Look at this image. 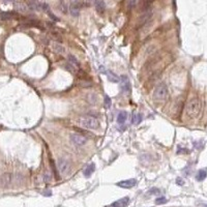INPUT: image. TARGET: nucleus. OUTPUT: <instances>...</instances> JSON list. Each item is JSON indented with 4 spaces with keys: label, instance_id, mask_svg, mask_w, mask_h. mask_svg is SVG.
I'll list each match as a JSON object with an SVG mask.
<instances>
[{
    "label": "nucleus",
    "instance_id": "obj_1",
    "mask_svg": "<svg viewBox=\"0 0 207 207\" xmlns=\"http://www.w3.org/2000/svg\"><path fill=\"white\" fill-rule=\"evenodd\" d=\"M201 101L197 97H194L185 106V115L188 118H196L201 112Z\"/></svg>",
    "mask_w": 207,
    "mask_h": 207
},
{
    "label": "nucleus",
    "instance_id": "obj_2",
    "mask_svg": "<svg viewBox=\"0 0 207 207\" xmlns=\"http://www.w3.org/2000/svg\"><path fill=\"white\" fill-rule=\"evenodd\" d=\"M78 122L87 130H97L99 128V120L91 115H83L78 119Z\"/></svg>",
    "mask_w": 207,
    "mask_h": 207
},
{
    "label": "nucleus",
    "instance_id": "obj_3",
    "mask_svg": "<svg viewBox=\"0 0 207 207\" xmlns=\"http://www.w3.org/2000/svg\"><path fill=\"white\" fill-rule=\"evenodd\" d=\"M57 168H58V170H59L61 175H67L71 172V162L67 159L61 156L57 161Z\"/></svg>",
    "mask_w": 207,
    "mask_h": 207
},
{
    "label": "nucleus",
    "instance_id": "obj_4",
    "mask_svg": "<svg viewBox=\"0 0 207 207\" xmlns=\"http://www.w3.org/2000/svg\"><path fill=\"white\" fill-rule=\"evenodd\" d=\"M153 97H154L155 99H157V101H164V99H167L168 88H167V86H166V84H164V83L159 84V85L155 88L154 92H153Z\"/></svg>",
    "mask_w": 207,
    "mask_h": 207
},
{
    "label": "nucleus",
    "instance_id": "obj_5",
    "mask_svg": "<svg viewBox=\"0 0 207 207\" xmlns=\"http://www.w3.org/2000/svg\"><path fill=\"white\" fill-rule=\"evenodd\" d=\"M69 140L75 146L77 147H83L84 145H86L87 143V139H86L85 137L82 136V135H80V134H77V133H73L71 134V136H69Z\"/></svg>",
    "mask_w": 207,
    "mask_h": 207
},
{
    "label": "nucleus",
    "instance_id": "obj_6",
    "mask_svg": "<svg viewBox=\"0 0 207 207\" xmlns=\"http://www.w3.org/2000/svg\"><path fill=\"white\" fill-rule=\"evenodd\" d=\"M14 180V175L11 173H4L0 176V186L1 187H7L11 185V182Z\"/></svg>",
    "mask_w": 207,
    "mask_h": 207
},
{
    "label": "nucleus",
    "instance_id": "obj_7",
    "mask_svg": "<svg viewBox=\"0 0 207 207\" xmlns=\"http://www.w3.org/2000/svg\"><path fill=\"white\" fill-rule=\"evenodd\" d=\"M136 185H137V180L134 178L122 180V181H119L117 183V185L122 187V188H132V187H134Z\"/></svg>",
    "mask_w": 207,
    "mask_h": 207
},
{
    "label": "nucleus",
    "instance_id": "obj_8",
    "mask_svg": "<svg viewBox=\"0 0 207 207\" xmlns=\"http://www.w3.org/2000/svg\"><path fill=\"white\" fill-rule=\"evenodd\" d=\"M128 203H130V198H128V197H124V198H121V199H119V200H117L116 202H114L111 206L112 207H125V206H128Z\"/></svg>",
    "mask_w": 207,
    "mask_h": 207
},
{
    "label": "nucleus",
    "instance_id": "obj_9",
    "mask_svg": "<svg viewBox=\"0 0 207 207\" xmlns=\"http://www.w3.org/2000/svg\"><path fill=\"white\" fill-rule=\"evenodd\" d=\"M94 171H95V165H94L93 163H91V164H89L87 167L84 169L83 174H84L85 177H90V176L93 174Z\"/></svg>",
    "mask_w": 207,
    "mask_h": 207
},
{
    "label": "nucleus",
    "instance_id": "obj_10",
    "mask_svg": "<svg viewBox=\"0 0 207 207\" xmlns=\"http://www.w3.org/2000/svg\"><path fill=\"white\" fill-rule=\"evenodd\" d=\"M121 88L123 92H128L130 91V88H131V84H130V81L128 80V78L125 76L121 77Z\"/></svg>",
    "mask_w": 207,
    "mask_h": 207
},
{
    "label": "nucleus",
    "instance_id": "obj_11",
    "mask_svg": "<svg viewBox=\"0 0 207 207\" xmlns=\"http://www.w3.org/2000/svg\"><path fill=\"white\" fill-rule=\"evenodd\" d=\"M95 9H97V11L99 13V14H103L105 11L106 5L105 2L103 0H95Z\"/></svg>",
    "mask_w": 207,
    "mask_h": 207
},
{
    "label": "nucleus",
    "instance_id": "obj_12",
    "mask_svg": "<svg viewBox=\"0 0 207 207\" xmlns=\"http://www.w3.org/2000/svg\"><path fill=\"white\" fill-rule=\"evenodd\" d=\"M126 119H128V113L125 111L120 112L118 114V116H117V122H118V124H124Z\"/></svg>",
    "mask_w": 207,
    "mask_h": 207
},
{
    "label": "nucleus",
    "instance_id": "obj_13",
    "mask_svg": "<svg viewBox=\"0 0 207 207\" xmlns=\"http://www.w3.org/2000/svg\"><path fill=\"white\" fill-rule=\"evenodd\" d=\"M53 50H54L55 53H57V54H64V53H65V49H64V47L59 43L53 44Z\"/></svg>",
    "mask_w": 207,
    "mask_h": 207
},
{
    "label": "nucleus",
    "instance_id": "obj_14",
    "mask_svg": "<svg viewBox=\"0 0 207 207\" xmlns=\"http://www.w3.org/2000/svg\"><path fill=\"white\" fill-rule=\"evenodd\" d=\"M69 11H71V16H74V17H78L80 14V9H79V6L77 3H71V7H69Z\"/></svg>",
    "mask_w": 207,
    "mask_h": 207
},
{
    "label": "nucleus",
    "instance_id": "obj_15",
    "mask_svg": "<svg viewBox=\"0 0 207 207\" xmlns=\"http://www.w3.org/2000/svg\"><path fill=\"white\" fill-rule=\"evenodd\" d=\"M67 60H68V62L71 63V65H74L75 67H77V68H79V67H80V62H79V60L77 59V58L74 56V55H68V56H67Z\"/></svg>",
    "mask_w": 207,
    "mask_h": 207
},
{
    "label": "nucleus",
    "instance_id": "obj_16",
    "mask_svg": "<svg viewBox=\"0 0 207 207\" xmlns=\"http://www.w3.org/2000/svg\"><path fill=\"white\" fill-rule=\"evenodd\" d=\"M106 75L108 76V79H109V81H110V82H114V83H118V82H119V77L116 76L115 74H113L112 71H107Z\"/></svg>",
    "mask_w": 207,
    "mask_h": 207
},
{
    "label": "nucleus",
    "instance_id": "obj_17",
    "mask_svg": "<svg viewBox=\"0 0 207 207\" xmlns=\"http://www.w3.org/2000/svg\"><path fill=\"white\" fill-rule=\"evenodd\" d=\"M132 121H133L134 125H138L141 123L142 121V115L140 113H135L133 115V118H132Z\"/></svg>",
    "mask_w": 207,
    "mask_h": 207
},
{
    "label": "nucleus",
    "instance_id": "obj_18",
    "mask_svg": "<svg viewBox=\"0 0 207 207\" xmlns=\"http://www.w3.org/2000/svg\"><path fill=\"white\" fill-rule=\"evenodd\" d=\"M206 176H207L206 170H200L198 172V174H197L196 178H197V180H198V181H203V180L206 178Z\"/></svg>",
    "mask_w": 207,
    "mask_h": 207
},
{
    "label": "nucleus",
    "instance_id": "obj_19",
    "mask_svg": "<svg viewBox=\"0 0 207 207\" xmlns=\"http://www.w3.org/2000/svg\"><path fill=\"white\" fill-rule=\"evenodd\" d=\"M15 17L14 13H2L1 14V19L2 20H11Z\"/></svg>",
    "mask_w": 207,
    "mask_h": 207
},
{
    "label": "nucleus",
    "instance_id": "obj_20",
    "mask_svg": "<svg viewBox=\"0 0 207 207\" xmlns=\"http://www.w3.org/2000/svg\"><path fill=\"white\" fill-rule=\"evenodd\" d=\"M16 9H19V11H27V7H26V5L24 4V3H22V2H16Z\"/></svg>",
    "mask_w": 207,
    "mask_h": 207
},
{
    "label": "nucleus",
    "instance_id": "obj_21",
    "mask_svg": "<svg viewBox=\"0 0 207 207\" xmlns=\"http://www.w3.org/2000/svg\"><path fill=\"white\" fill-rule=\"evenodd\" d=\"M104 103H105V108L107 109L110 108L111 105H112V101H111V99L108 95H105V97H104Z\"/></svg>",
    "mask_w": 207,
    "mask_h": 207
},
{
    "label": "nucleus",
    "instance_id": "obj_22",
    "mask_svg": "<svg viewBox=\"0 0 207 207\" xmlns=\"http://www.w3.org/2000/svg\"><path fill=\"white\" fill-rule=\"evenodd\" d=\"M65 68L67 69L68 71H69V73H73V74H75V73H76V71H77V67H75L74 65H71L69 62H67L65 64Z\"/></svg>",
    "mask_w": 207,
    "mask_h": 207
},
{
    "label": "nucleus",
    "instance_id": "obj_23",
    "mask_svg": "<svg viewBox=\"0 0 207 207\" xmlns=\"http://www.w3.org/2000/svg\"><path fill=\"white\" fill-rule=\"evenodd\" d=\"M167 199L165 198V197H159V198L155 199V204L157 205H161V204H165V203H167Z\"/></svg>",
    "mask_w": 207,
    "mask_h": 207
},
{
    "label": "nucleus",
    "instance_id": "obj_24",
    "mask_svg": "<svg viewBox=\"0 0 207 207\" xmlns=\"http://www.w3.org/2000/svg\"><path fill=\"white\" fill-rule=\"evenodd\" d=\"M176 183H177V185H185V181H183L181 178H177V179H176Z\"/></svg>",
    "mask_w": 207,
    "mask_h": 207
},
{
    "label": "nucleus",
    "instance_id": "obj_25",
    "mask_svg": "<svg viewBox=\"0 0 207 207\" xmlns=\"http://www.w3.org/2000/svg\"><path fill=\"white\" fill-rule=\"evenodd\" d=\"M159 188H151L149 190V194H159Z\"/></svg>",
    "mask_w": 207,
    "mask_h": 207
},
{
    "label": "nucleus",
    "instance_id": "obj_26",
    "mask_svg": "<svg viewBox=\"0 0 207 207\" xmlns=\"http://www.w3.org/2000/svg\"><path fill=\"white\" fill-rule=\"evenodd\" d=\"M137 1H138V0H128V3H130V5L131 6H134L137 3Z\"/></svg>",
    "mask_w": 207,
    "mask_h": 207
},
{
    "label": "nucleus",
    "instance_id": "obj_27",
    "mask_svg": "<svg viewBox=\"0 0 207 207\" xmlns=\"http://www.w3.org/2000/svg\"><path fill=\"white\" fill-rule=\"evenodd\" d=\"M50 179H51V176L49 175V174H46V175H45V180H46V181H47V180H48V181H50Z\"/></svg>",
    "mask_w": 207,
    "mask_h": 207
},
{
    "label": "nucleus",
    "instance_id": "obj_28",
    "mask_svg": "<svg viewBox=\"0 0 207 207\" xmlns=\"http://www.w3.org/2000/svg\"><path fill=\"white\" fill-rule=\"evenodd\" d=\"M60 1H61V4H62V5H64V0H60Z\"/></svg>",
    "mask_w": 207,
    "mask_h": 207
}]
</instances>
